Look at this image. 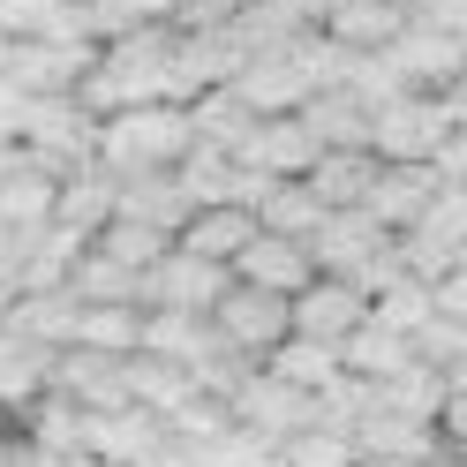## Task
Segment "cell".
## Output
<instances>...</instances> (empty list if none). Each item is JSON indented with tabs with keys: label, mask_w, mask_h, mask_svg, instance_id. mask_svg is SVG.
I'll return each instance as SVG.
<instances>
[{
	"label": "cell",
	"mask_w": 467,
	"mask_h": 467,
	"mask_svg": "<svg viewBox=\"0 0 467 467\" xmlns=\"http://www.w3.org/2000/svg\"><path fill=\"white\" fill-rule=\"evenodd\" d=\"M234 159L256 166V173H272V182H309V166L325 159V136H317L302 113H272V121L249 129V143Z\"/></svg>",
	"instance_id": "277c9868"
},
{
	"label": "cell",
	"mask_w": 467,
	"mask_h": 467,
	"mask_svg": "<svg viewBox=\"0 0 467 467\" xmlns=\"http://www.w3.org/2000/svg\"><path fill=\"white\" fill-rule=\"evenodd\" d=\"M0 467H46V452H38V437L23 430V422H0Z\"/></svg>",
	"instance_id": "4dcf8cb0"
},
{
	"label": "cell",
	"mask_w": 467,
	"mask_h": 467,
	"mask_svg": "<svg viewBox=\"0 0 467 467\" xmlns=\"http://www.w3.org/2000/svg\"><path fill=\"white\" fill-rule=\"evenodd\" d=\"M256 234H265L256 203H203V212H189V226H182V249H196V256H212V265L234 272Z\"/></svg>",
	"instance_id": "7c38bea8"
},
{
	"label": "cell",
	"mask_w": 467,
	"mask_h": 467,
	"mask_svg": "<svg viewBox=\"0 0 467 467\" xmlns=\"http://www.w3.org/2000/svg\"><path fill=\"white\" fill-rule=\"evenodd\" d=\"M189 121H196V143H219V151H242L249 143V129L265 121V113H256L242 91H234V83H219V91H203L196 106H189Z\"/></svg>",
	"instance_id": "44dd1931"
},
{
	"label": "cell",
	"mask_w": 467,
	"mask_h": 467,
	"mask_svg": "<svg viewBox=\"0 0 467 467\" xmlns=\"http://www.w3.org/2000/svg\"><path fill=\"white\" fill-rule=\"evenodd\" d=\"M265 369L279 377V385H295V392H325V385H339V377H347V369H339V347H325V339H302V332L286 339Z\"/></svg>",
	"instance_id": "d4e9b609"
},
{
	"label": "cell",
	"mask_w": 467,
	"mask_h": 467,
	"mask_svg": "<svg viewBox=\"0 0 467 467\" xmlns=\"http://www.w3.org/2000/svg\"><path fill=\"white\" fill-rule=\"evenodd\" d=\"M226 286H234V272H226V265H212V256H196V249H182V242H173L159 265H151V309H189V317H212Z\"/></svg>",
	"instance_id": "5b68a950"
},
{
	"label": "cell",
	"mask_w": 467,
	"mask_h": 467,
	"mask_svg": "<svg viewBox=\"0 0 467 467\" xmlns=\"http://www.w3.org/2000/svg\"><path fill=\"white\" fill-rule=\"evenodd\" d=\"M392 8H407V0H392Z\"/></svg>",
	"instance_id": "d590c367"
},
{
	"label": "cell",
	"mask_w": 467,
	"mask_h": 467,
	"mask_svg": "<svg viewBox=\"0 0 467 467\" xmlns=\"http://www.w3.org/2000/svg\"><path fill=\"white\" fill-rule=\"evenodd\" d=\"M369 286H355V279H317V286H302L295 295V332L302 339H325V347H339V339H355L362 325H369Z\"/></svg>",
	"instance_id": "52a82bcc"
},
{
	"label": "cell",
	"mask_w": 467,
	"mask_h": 467,
	"mask_svg": "<svg viewBox=\"0 0 467 467\" xmlns=\"http://www.w3.org/2000/svg\"><path fill=\"white\" fill-rule=\"evenodd\" d=\"M234 91H242V99L272 121V113H302V106L317 99V76L302 68V53H295V46H279V53H256V61L234 76Z\"/></svg>",
	"instance_id": "9c48e42d"
},
{
	"label": "cell",
	"mask_w": 467,
	"mask_h": 467,
	"mask_svg": "<svg viewBox=\"0 0 467 467\" xmlns=\"http://www.w3.org/2000/svg\"><path fill=\"white\" fill-rule=\"evenodd\" d=\"M23 121H31V91L16 76H0V143H23Z\"/></svg>",
	"instance_id": "f546056e"
},
{
	"label": "cell",
	"mask_w": 467,
	"mask_h": 467,
	"mask_svg": "<svg viewBox=\"0 0 467 467\" xmlns=\"http://www.w3.org/2000/svg\"><path fill=\"white\" fill-rule=\"evenodd\" d=\"M91 249L121 256V265H136V272H151L159 256L173 249V234H159V226H136V219H113V226H99V242H91Z\"/></svg>",
	"instance_id": "83f0119b"
},
{
	"label": "cell",
	"mask_w": 467,
	"mask_h": 467,
	"mask_svg": "<svg viewBox=\"0 0 467 467\" xmlns=\"http://www.w3.org/2000/svg\"><path fill=\"white\" fill-rule=\"evenodd\" d=\"M445 136H460V106H452V91H400V99L377 106L369 151L385 159V166H430Z\"/></svg>",
	"instance_id": "7a4b0ae2"
},
{
	"label": "cell",
	"mask_w": 467,
	"mask_h": 467,
	"mask_svg": "<svg viewBox=\"0 0 467 467\" xmlns=\"http://www.w3.org/2000/svg\"><path fill=\"white\" fill-rule=\"evenodd\" d=\"M317 31H332L347 53H385V46H400V31H407V8H392V0H339Z\"/></svg>",
	"instance_id": "d6986e66"
},
{
	"label": "cell",
	"mask_w": 467,
	"mask_h": 467,
	"mask_svg": "<svg viewBox=\"0 0 467 467\" xmlns=\"http://www.w3.org/2000/svg\"><path fill=\"white\" fill-rule=\"evenodd\" d=\"M407 23H422L437 38H467V0H407Z\"/></svg>",
	"instance_id": "f1b7e54d"
},
{
	"label": "cell",
	"mask_w": 467,
	"mask_h": 467,
	"mask_svg": "<svg viewBox=\"0 0 467 467\" xmlns=\"http://www.w3.org/2000/svg\"><path fill=\"white\" fill-rule=\"evenodd\" d=\"M53 369H61V347H38L31 332H16L8 317H0V415H23V407H38L53 392Z\"/></svg>",
	"instance_id": "ba28073f"
},
{
	"label": "cell",
	"mask_w": 467,
	"mask_h": 467,
	"mask_svg": "<svg viewBox=\"0 0 467 467\" xmlns=\"http://www.w3.org/2000/svg\"><path fill=\"white\" fill-rule=\"evenodd\" d=\"M113 203H121V182L91 159V166H76L68 182H61V203H53V226H68L83 234V242H99V226H113Z\"/></svg>",
	"instance_id": "9a60e30c"
},
{
	"label": "cell",
	"mask_w": 467,
	"mask_h": 467,
	"mask_svg": "<svg viewBox=\"0 0 467 467\" xmlns=\"http://www.w3.org/2000/svg\"><path fill=\"white\" fill-rule=\"evenodd\" d=\"M286 467H362V445H355V430H325V422H309L302 437H286L279 445Z\"/></svg>",
	"instance_id": "4316f807"
},
{
	"label": "cell",
	"mask_w": 467,
	"mask_h": 467,
	"mask_svg": "<svg viewBox=\"0 0 467 467\" xmlns=\"http://www.w3.org/2000/svg\"><path fill=\"white\" fill-rule=\"evenodd\" d=\"M302 121L325 136V151H369V129H377V106L355 91V83H325L309 106H302Z\"/></svg>",
	"instance_id": "5bb4252c"
},
{
	"label": "cell",
	"mask_w": 467,
	"mask_h": 467,
	"mask_svg": "<svg viewBox=\"0 0 467 467\" xmlns=\"http://www.w3.org/2000/svg\"><path fill=\"white\" fill-rule=\"evenodd\" d=\"M234 422L256 430V437H272V445H286V437H302L317 422V392H295V385H279L272 369H256L242 392H234Z\"/></svg>",
	"instance_id": "8992f818"
},
{
	"label": "cell",
	"mask_w": 467,
	"mask_h": 467,
	"mask_svg": "<svg viewBox=\"0 0 467 467\" xmlns=\"http://www.w3.org/2000/svg\"><path fill=\"white\" fill-rule=\"evenodd\" d=\"M196 151V121L189 106H121L99 121V166L113 182H136V173H173Z\"/></svg>",
	"instance_id": "6da1fadb"
},
{
	"label": "cell",
	"mask_w": 467,
	"mask_h": 467,
	"mask_svg": "<svg viewBox=\"0 0 467 467\" xmlns=\"http://www.w3.org/2000/svg\"><path fill=\"white\" fill-rule=\"evenodd\" d=\"M16 422L38 437V452H83V437H91V407H76L61 385H53L38 407H23Z\"/></svg>",
	"instance_id": "603a6c76"
},
{
	"label": "cell",
	"mask_w": 467,
	"mask_h": 467,
	"mask_svg": "<svg viewBox=\"0 0 467 467\" xmlns=\"http://www.w3.org/2000/svg\"><path fill=\"white\" fill-rule=\"evenodd\" d=\"M377 173H385V159L377 151H325L309 166V189L332 203V212H362L369 189H377Z\"/></svg>",
	"instance_id": "ffe728a7"
},
{
	"label": "cell",
	"mask_w": 467,
	"mask_h": 467,
	"mask_svg": "<svg viewBox=\"0 0 467 467\" xmlns=\"http://www.w3.org/2000/svg\"><path fill=\"white\" fill-rule=\"evenodd\" d=\"M212 325L219 339L234 347V355H249L256 369H265L286 339H295V295H272V286H249V279H234L219 309H212Z\"/></svg>",
	"instance_id": "3957f363"
},
{
	"label": "cell",
	"mask_w": 467,
	"mask_h": 467,
	"mask_svg": "<svg viewBox=\"0 0 467 467\" xmlns=\"http://www.w3.org/2000/svg\"><path fill=\"white\" fill-rule=\"evenodd\" d=\"M385 61L407 76V91H452V83H467V38H437L422 23H407L400 46H385Z\"/></svg>",
	"instance_id": "30bf717a"
},
{
	"label": "cell",
	"mask_w": 467,
	"mask_h": 467,
	"mask_svg": "<svg viewBox=\"0 0 467 467\" xmlns=\"http://www.w3.org/2000/svg\"><path fill=\"white\" fill-rule=\"evenodd\" d=\"M76 8H91V0H76Z\"/></svg>",
	"instance_id": "e575fe53"
},
{
	"label": "cell",
	"mask_w": 467,
	"mask_h": 467,
	"mask_svg": "<svg viewBox=\"0 0 467 467\" xmlns=\"http://www.w3.org/2000/svg\"><path fill=\"white\" fill-rule=\"evenodd\" d=\"M377 325H392V332H407V339H422V332L437 325V286H422V279H392L385 295H377Z\"/></svg>",
	"instance_id": "484cf974"
},
{
	"label": "cell",
	"mask_w": 467,
	"mask_h": 467,
	"mask_svg": "<svg viewBox=\"0 0 467 467\" xmlns=\"http://www.w3.org/2000/svg\"><path fill=\"white\" fill-rule=\"evenodd\" d=\"M437 189H445V182H437V166H385L362 212L385 226V234H407V226H422V212L437 203Z\"/></svg>",
	"instance_id": "4fadbf2b"
},
{
	"label": "cell",
	"mask_w": 467,
	"mask_h": 467,
	"mask_svg": "<svg viewBox=\"0 0 467 467\" xmlns=\"http://www.w3.org/2000/svg\"><path fill=\"white\" fill-rule=\"evenodd\" d=\"M437 317H452V325H467V265H452L445 279H437Z\"/></svg>",
	"instance_id": "1f68e13d"
},
{
	"label": "cell",
	"mask_w": 467,
	"mask_h": 467,
	"mask_svg": "<svg viewBox=\"0 0 467 467\" xmlns=\"http://www.w3.org/2000/svg\"><path fill=\"white\" fill-rule=\"evenodd\" d=\"M76 347L129 362L136 347H143V309H121V302H83V317H76Z\"/></svg>",
	"instance_id": "cb8c5ba5"
},
{
	"label": "cell",
	"mask_w": 467,
	"mask_h": 467,
	"mask_svg": "<svg viewBox=\"0 0 467 467\" xmlns=\"http://www.w3.org/2000/svg\"><path fill=\"white\" fill-rule=\"evenodd\" d=\"M242 8H265V0H242Z\"/></svg>",
	"instance_id": "836d02e7"
},
{
	"label": "cell",
	"mask_w": 467,
	"mask_h": 467,
	"mask_svg": "<svg viewBox=\"0 0 467 467\" xmlns=\"http://www.w3.org/2000/svg\"><path fill=\"white\" fill-rule=\"evenodd\" d=\"M53 203H61V173H46L16 143V166L0 173V219L8 226H53Z\"/></svg>",
	"instance_id": "2e32d148"
},
{
	"label": "cell",
	"mask_w": 467,
	"mask_h": 467,
	"mask_svg": "<svg viewBox=\"0 0 467 467\" xmlns=\"http://www.w3.org/2000/svg\"><path fill=\"white\" fill-rule=\"evenodd\" d=\"M234 279L272 286V295H302V286H317L325 272H317L309 242H295V234H256V242L242 249V265H234Z\"/></svg>",
	"instance_id": "8fae6325"
},
{
	"label": "cell",
	"mask_w": 467,
	"mask_h": 467,
	"mask_svg": "<svg viewBox=\"0 0 467 467\" xmlns=\"http://www.w3.org/2000/svg\"><path fill=\"white\" fill-rule=\"evenodd\" d=\"M256 219H265V234H295V242H309V234L332 219V203L317 196L309 182H272L265 196H256Z\"/></svg>",
	"instance_id": "7402d4cb"
},
{
	"label": "cell",
	"mask_w": 467,
	"mask_h": 467,
	"mask_svg": "<svg viewBox=\"0 0 467 467\" xmlns=\"http://www.w3.org/2000/svg\"><path fill=\"white\" fill-rule=\"evenodd\" d=\"M407 362H422L415 355V339L392 332V325H377V309H369V325L355 339H339V369L347 377H362V385H385V377H400Z\"/></svg>",
	"instance_id": "e0dca14e"
},
{
	"label": "cell",
	"mask_w": 467,
	"mask_h": 467,
	"mask_svg": "<svg viewBox=\"0 0 467 467\" xmlns=\"http://www.w3.org/2000/svg\"><path fill=\"white\" fill-rule=\"evenodd\" d=\"M68 295H76V302L151 309V272H136V265H121V256H106V249H83V265H76V279H68Z\"/></svg>",
	"instance_id": "ac0fdd59"
},
{
	"label": "cell",
	"mask_w": 467,
	"mask_h": 467,
	"mask_svg": "<svg viewBox=\"0 0 467 467\" xmlns=\"http://www.w3.org/2000/svg\"><path fill=\"white\" fill-rule=\"evenodd\" d=\"M8 166H16V143H0V173H8Z\"/></svg>",
	"instance_id": "d6a6232c"
}]
</instances>
